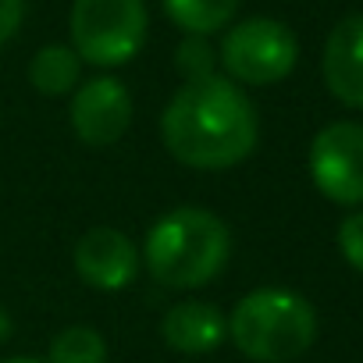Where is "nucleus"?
Segmentation results:
<instances>
[{
    "label": "nucleus",
    "mask_w": 363,
    "mask_h": 363,
    "mask_svg": "<svg viewBox=\"0 0 363 363\" xmlns=\"http://www.w3.org/2000/svg\"><path fill=\"white\" fill-rule=\"evenodd\" d=\"M257 111L232 79L186 82L160 114L167 153L196 171H225L242 164L257 146Z\"/></svg>",
    "instance_id": "obj_1"
},
{
    "label": "nucleus",
    "mask_w": 363,
    "mask_h": 363,
    "mask_svg": "<svg viewBox=\"0 0 363 363\" xmlns=\"http://www.w3.org/2000/svg\"><path fill=\"white\" fill-rule=\"evenodd\" d=\"M232 257L228 225L203 207H178L153 221L143 242L146 271L167 289L211 285Z\"/></svg>",
    "instance_id": "obj_2"
},
{
    "label": "nucleus",
    "mask_w": 363,
    "mask_h": 363,
    "mask_svg": "<svg viewBox=\"0 0 363 363\" xmlns=\"http://www.w3.org/2000/svg\"><path fill=\"white\" fill-rule=\"evenodd\" d=\"M228 338L253 363H292L317 338V313L292 289H253L228 317Z\"/></svg>",
    "instance_id": "obj_3"
},
{
    "label": "nucleus",
    "mask_w": 363,
    "mask_h": 363,
    "mask_svg": "<svg viewBox=\"0 0 363 363\" xmlns=\"http://www.w3.org/2000/svg\"><path fill=\"white\" fill-rule=\"evenodd\" d=\"M146 43L143 0H75L72 8V50L96 68L128 65Z\"/></svg>",
    "instance_id": "obj_4"
},
{
    "label": "nucleus",
    "mask_w": 363,
    "mask_h": 363,
    "mask_svg": "<svg viewBox=\"0 0 363 363\" xmlns=\"http://www.w3.org/2000/svg\"><path fill=\"white\" fill-rule=\"evenodd\" d=\"M299 61V43L289 26L274 18H246L228 29L221 43V65L235 82L274 86L292 75Z\"/></svg>",
    "instance_id": "obj_5"
},
{
    "label": "nucleus",
    "mask_w": 363,
    "mask_h": 363,
    "mask_svg": "<svg viewBox=\"0 0 363 363\" xmlns=\"http://www.w3.org/2000/svg\"><path fill=\"white\" fill-rule=\"evenodd\" d=\"M310 178L324 200L338 207L363 203V125L331 121L310 143Z\"/></svg>",
    "instance_id": "obj_6"
},
{
    "label": "nucleus",
    "mask_w": 363,
    "mask_h": 363,
    "mask_svg": "<svg viewBox=\"0 0 363 363\" xmlns=\"http://www.w3.org/2000/svg\"><path fill=\"white\" fill-rule=\"evenodd\" d=\"M132 125V96L128 89L111 79L96 75L82 82L72 96V128L89 146H111L118 143Z\"/></svg>",
    "instance_id": "obj_7"
},
{
    "label": "nucleus",
    "mask_w": 363,
    "mask_h": 363,
    "mask_svg": "<svg viewBox=\"0 0 363 363\" xmlns=\"http://www.w3.org/2000/svg\"><path fill=\"white\" fill-rule=\"evenodd\" d=\"M75 271L100 292H121L139 274V250L125 232L100 225L75 242Z\"/></svg>",
    "instance_id": "obj_8"
},
{
    "label": "nucleus",
    "mask_w": 363,
    "mask_h": 363,
    "mask_svg": "<svg viewBox=\"0 0 363 363\" xmlns=\"http://www.w3.org/2000/svg\"><path fill=\"white\" fill-rule=\"evenodd\" d=\"M320 68L331 96L363 111V15H349L331 29Z\"/></svg>",
    "instance_id": "obj_9"
},
{
    "label": "nucleus",
    "mask_w": 363,
    "mask_h": 363,
    "mask_svg": "<svg viewBox=\"0 0 363 363\" xmlns=\"http://www.w3.org/2000/svg\"><path fill=\"white\" fill-rule=\"evenodd\" d=\"M160 335L171 349L178 352H214L225 338H228V320L214 303L203 299H186V303H174L164 320H160Z\"/></svg>",
    "instance_id": "obj_10"
},
{
    "label": "nucleus",
    "mask_w": 363,
    "mask_h": 363,
    "mask_svg": "<svg viewBox=\"0 0 363 363\" xmlns=\"http://www.w3.org/2000/svg\"><path fill=\"white\" fill-rule=\"evenodd\" d=\"M79 68H82V61H79V54H75L72 47L50 43V47H43V50L33 57V65H29V82H33L43 96H61V93H68V89L79 86Z\"/></svg>",
    "instance_id": "obj_11"
},
{
    "label": "nucleus",
    "mask_w": 363,
    "mask_h": 363,
    "mask_svg": "<svg viewBox=\"0 0 363 363\" xmlns=\"http://www.w3.org/2000/svg\"><path fill=\"white\" fill-rule=\"evenodd\" d=\"M164 11L189 36H211L235 18L239 0H164Z\"/></svg>",
    "instance_id": "obj_12"
},
{
    "label": "nucleus",
    "mask_w": 363,
    "mask_h": 363,
    "mask_svg": "<svg viewBox=\"0 0 363 363\" xmlns=\"http://www.w3.org/2000/svg\"><path fill=\"white\" fill-rule=\"evenodd\" d=\"M47 363H107V342L96 328L72 324L50 342Z\"/></svg>",
    "instance_id": "obj_13"
},
{
    "label": "nucleus",
    "mask_w": 363,
    "mask_h": 363,
    "mask_svg": "<svg viewBox=\"0 0 363 363\" xmlns=\"http://www.w3.org/2000/svg\"><path fill=\"white\" fill-rule=\"evenodd\" d=\"M174 65H178L182 75H186V82L211 79L214 75V47L207 43V36H186L178 43Z\"/></svg>",
    "instance_id": "obj_14"
},
{
    "label": "nucleus",
    "mask_w": 363,
    "mask_h": 363,
    "mask_svg": "<svg viewBox=\"0 0 363 363\" xmlns=\"http://www.w3.org/2000/svg\"><path fill=\"white\" fill-rule=\"evenodd\" d=\"M338 250H342L345 264L363 274V211L359 214H349L338 225Z\"/></svg>",
    "instance_id": "obj_15"
},
{
    "label": "nucleus",
    "mask_w": 363,
    "mask_h": 363,
    "mask_svg": "<svg viewBox=\"0 0 363 363\" xmlns=\"http://www.w3.org/2000/svg\"><path fill=\"white\" fill-rule=\"evenodd\" d=\"M26 18V0H0V47H4Z\"/></svg>",
    "instance_id": "obj_16"
},
{
    "label": "nucleus",
    "mask_w": 363,
    "mask_h": 363,
    "mask_svg": "<svg viewBox=\"0 0 363 363\" xmlns=\"http://www.w3.org/2000/svg\"><path fill=\"white\" fill-rule=\"evenodd\" d=\"M11 331H15V320L4 313V306H0V342H8V338H11Z\"/></svg>",
    "instance_id": "obj_17"
},
{
    "label": "nucleus",
    "mask_w": 363,
    "mask_h": 363,
    "mask_svg": "<svg viewBox=\"0 0 363 363\" xmlns=\"http://www.w3.org/2000/svg\"><path fill=\"white\" fill-rule=\"evenodd\" d=\"M8 363H43V359H33V356H18V359H8Z\"/></svg>",
    "instance_id": "obj_18"
}]
</instances>
